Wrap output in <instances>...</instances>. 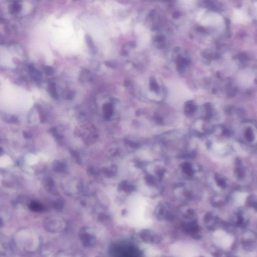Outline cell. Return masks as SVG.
Wrapping results in <instances>:
<instances>
[{"mask_svg": "<svg viewBox=\"0 0 257 257\" xmlns=\"http://www.w3.org/2000/svg\"><path fill=\"white\" fill-rule=\"evenodd\" d=\"M78 80L82 83L91 82L93 80V75L90 70L83 69L80 72Z\"/></svg>", "mask_w": 257, "mask_h": 257, "instance_id": "6da1fadb", "label": "cell"}, {"mask_svg": "<svg viewBox=\"0 0 257 257\" xmlns=\"http://www.w3.org/2000/svg\"><path fill=\"white\" fill-rule=\"evenodd\" d=\"M28 68H29L28 69H29L30 74L34 80H35L36 81H39L41 80V76H42L41 74L37 69H36L34 65L31 64L29 65Z\"/></svg>", "mask_w": 257, "mask_h": 257, "instance_id": "7a4b0ae2", "label": "cell"}, {"mask_svg": "<svg viewBox=\"0 0 257 257\" xmlns=\"http://www.w3.org/2000/svg\"><path fill=\"white\" fill-rule=\"evenodd\" d=\"M85 42H86V44L88 45V47L89 48L91 51L93 53H96L97 52V49H96V46L94 45L91 36H90V35H85Z\"/></svg>", "mask_w": 257, "mask_h": 257, "instance_id": "3957f363", "label": "cell"}, {"mask_svg": "<svg viewBox=\"0 0 257 257\" xmlns=\"http://www.w3.org/2000/svg\"><path fill=\"white\" fill-rule=\"evenodd\" d=\"M21 10V6L17 2H14L9 7V11L11 14H16Z\"/></svg>", "mask_w": 257, "mask_h": 257, "instance_id": "277c9868", "label": "cell"}, {"mask_svg": "<svg viewBox=\"0 0 257 257\" xmlns=\"http://www.w3.org/2000/svg\"><path fill=\"white\" fill-rule=\"evenodd\" d=\"M48 91L49 93L50 94L52 97L54 98V99H57L58 98V93L57 92L56 90V86L55 83H49L48 85Z\"/></svg>", "mask_w": 257, "mask_h": 257, "instance_id": "5b68a950", "label": "cell"}, {"mask_svg": "<svg viewBox=\"0 0 257 257\" xmlns=\"http://www.w3.org/2000/svg\"><path fill=\"white\" fill-rule=\"evenodd\" d=\"M103 111L106 117H109L112 113V107L111 104H107L103 107Z\"/></svg>", "mask_w": 257, "mask_h": 257, "instance_id": "8992f818", "label": "cell"}, {"mask_svg": "<svg viewBox=\"0 0 257 257\" xmlns=\"http://www.w3.org/2000/svg\"><path fill=\"white\" fill-rule=\"evenodd\" d=\"M43 71L47 75H52L54 73V70L52 67L49 66H43Z\"/></svg>", "mask_w": 257, "mask_h": 257, "instance_id": "52a82bcc", "label": "cell"}]
</instances>
